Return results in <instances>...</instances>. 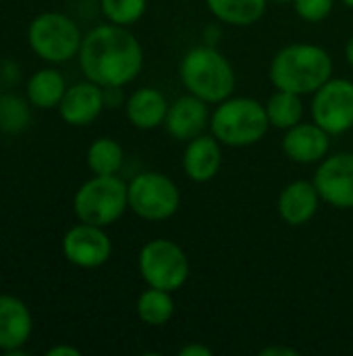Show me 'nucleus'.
<instances>
[{
	"mask_svg": "<svg viewBox=\"0 0 353 356\" xmlns=\"http://www.w3.org/2000/svg\"><path fill=\"white\" fill-rule=\"evenodd\" d=\"M77 56L83 75L102 88H123L144 67L141 44L127 27L117 23L94 27L83 38Z\"/></svg>",
	"mask_w": 353,
	"mask_h": 356,
	"instance_id": "f257e3e1",
	"label": "nucleus"
},
{
	"mask_svg": "<svg viewBox=\"0 0 353 356\" xmlns=\"http://www.w3.org/2000/svg\"><path fill=\"white\" fill-rule=\"evenodd\" d=\"M268 75L277 90L314 94L331 79L333 58L316 44H289L273 56Z\"/></svg>",
	"mask_w": 353,
	"mask_h": 356,
	"instance_id": "f03ea898",
	"label": "nucleus"
},
{
	"mask_svg": "<svg viewBox=\"0 0 353 356\" xmlns=\"http://www.w3.org/2000/svg\"><path fill=\"white\" fill-rule=\"evenodd\" d=\"M179 75L187 92L208 104H218L231 98L237 83L233 65L212 46H196L185 52L179 65Z\"/></svg>",
	"mask_w": 353,
	"mask_h": 356,
	"instance_id": "7ed1b4c3",
	"label": "nucleus"
},
{
	"mask_svg": "<svg viewBox=\"0 0 353 356\" xmlns=\"http://www.w3.org/2000/svg\"><path fill=\"white\" fill-rule=\"evenodd\" d=\"M266 106L254 98H227L218 102L210 117L212 136L231 148H246L258 144L268 131Z\"/></svg>",
	"mask_w": 353,
	"mask_h": 356,
	"instance_id": "20e7f679",
	"label": "nucleus"
},
{
	"mask_svg": "<svg viewBox=\"0 0 353 356\" xmlns=\"http://www.w3.org/2000/svg\"><path fill=\"white\" fill-rule=\"evenodd\" d=\"M129 209V186L117 175H94L73 198V211L79 221L108 227Z\"/></svg>",
	"mask_w": 353,
	"mask_h": 356,
	"instance_id": "39448f33",
	"label": "nucleus"
},
{
	"mask_svg": "<svg viewBox=\"0 0 353 356\" xmlns=\"http://www.w3.org/2000/svg\"><path fill=\"white\" fill-rule=\"evenodd\" d=\"M31 50L48 63H67L79 54L83 35L73 19L60 13L37 15L27 29Z\"/></svg>",
	"mask_w": 353,
	"mask_h": 356,
	"instance_id": "423d86ee",
	"label": "nucleus"
},
{
	"mask_svg": "<svg viewBox=\"0 0 353 356\" xmlns=\"http://www.w3.org/2000/svg\"><path fill=\"white\" fill-rule=\"evenodd\" d=\"M137 267L150 288L177 292L189 280V259L173 240H150L137 257Z\"/></svg>",
	"mask_w": 353,
	"mask_h": 356,
	"instance_id": "0eeeda50",
	"label": "nucleus"
},
{
	"mask_svg": "<svg viewBox=\"0 0 353 356\" xmlns=\"http://www.w3.org/2000/svg\"><path fill=\"white\" fill-rule=\"evenodd\" d=\"M181 204V192L173 179L158 171H144L129 184V209L146 221H166Z\"/></svg>",
	"mask_w": 353,
	"mask_h": 356,
	"instance_id": "6e6552de",
	"label": "nucleus"
},
{
	"mask_svg": "<svg viewBox=\"0 0 353 356\" xmlns=\"http://www.w3.org/2000/svg\"><path fill=\"white\" fill-rule=\"evenodd\" d=\"M312 119L331 136H341L353 127V81L331 77L314 92Z\"/></svg>",
	"mask_w": 353,
	"mask_h": 356,
	"instance_id": "1a4fd4ad",
	"label": "nucleus"
},
{
	"mask_svg": "<svg viewBox=\"0 0 353 356\" xmlns=\"http://www.w3.org/2000/svg\"><path fill=\"white\" fill-rule=\"evenodd\" d=\"M314 186L327 204L341 211L353 209V152L325 156L314 175Z\"/></svg>",
	"mask_w": 353,
	"mask_h": 356,
	"instance_id": "9d476101",
	"label": "nucleus"
},
{
	"mask_svg": "<svg viewBox=\"0 0 353 356\" xmlns=\"http://www.w3.org/2000/svg\"><path fill=\"white\" fill-rule=\"evenodd\" d=\"M62 252L69 263L81 269L102 267L112 254V242L104 227L79 223L71 227L62 238Z\"/></svg>",
	"mask_w": 353,
	"mask_h": 356,
	"instance_id": "9b49d317",
	"label": "nucleus"
},
{
	"mask_svg": "<svg viewBox=\"0 0 353 356\" xmlns=\"http://www.w3.org/2000/svg\"><path fill=\"white\" fill-rule=\"evenodd\" d=\"M104 104H106V96H104L102 86L87 79V81L67 88L58 104V111L67 125L85 127L100 117Z\"/></svg>",
	"mask_w": 353,
	"mask_h": 356,
	"instance_id": "f8f14e48",
	"label": "nucleus"
},
{
	"mask_svg": "<svg viewBox=\"0 0 353 356\" xmlns=\"http://www.w3.org/2000/svg\"><path fill=\"white\" fill-rule=\"evenodd\" d=\"M331 148V134L318 123H298L287 129L283 138V152L289 161L300 165L320 163Z\"/></svg>",
	"mask_w": 353,
	"mask_h": 356,
	"instance_id": "ddd939ff",
	"label": "nucleus"
},
{
	"mask_svg": "<svg viewBox=\"0 0 353 356\" xmlns=\"http://www.w3.org/2000/svg\"><path fill=\"white\" fill-rule=\"evenodd\" d=\"M206 104L208 102L193 94L177 98L169 106L164 119V129L169 131V136H173L179 142H189L204 134L206 125H210V113Z\"/></svg>",
	"mask_w": 353,
	"mask_h": 356,
	"instance_id": "4468645a",
	"label": "nucleus"
},
{
	"mask_svg": "<svg viewBox=\"0 0 353 356\" xmlns=\"http://www.w3.org/2000/svg\"><path fill=\"white\" fill-rule=\"evenodd\" d=\"M33 319L27 305L15 296L0 294V350L6 355H21L31 338Z\"/></svg>",
	"mask_w": 353,
	"mask_h": 356,
	"instance_id": "2eb2a0df",
	"label": "nucleus"
},
{
	"mask_svg": "<svg viewBox=\"0 0 353 356\" xmlns=\"http://www.w3.org/2000/svg\"><path fill=\"white\" fill-rule=\"evenodd\" d=\"M318 204H320V194L314 181L300 179L281 190L279 200H277V211H279V217L287 225L300 227L314 219Z\"/></svg>",
	"mask_w": 353,
	"mask_h": 356,
	"instance_id": "dca6fc26",
	"label": "nucleus"
},
{
	"mask_svg": "<svg viewBox=\"0 0 353 356\" xmlns=\"http://www.w3.org/2000/svg\"><path fill=\"white\" fill-rule=\"evenodd\" d=\"M223 165V150L221 142L214 136L200 134L198 138L189 140L183 152V171L196 184H206L214 179Z\"/></svg>",
	"mask_w": 353,
	"mask_h": 356,
	"instance_id": "f3484780",
	"label": "nucleus"
},
{
	"mask_svg": "<svg viewBox=\"0 0 353 356\" xmlns=\"http://www.w3.org/2000/svg\"><path fill=\"white\" fill-rule=\"evenodd\" d=\"M169 102L160 90L154 88H139L135 90L125 104L127 119L133 127L137 129H156L164 125L166 113H169Z\"/></svg>",
	"mask_w": 353,
	"mask_h": 356,
	"instance_id": "a211bd4d",
	"label": "nucleus"
},
{
	"mask_svg": "<svg viewBox=\"0 0 353 356\" xmlns=\"http://www.w3.org/2000/svg\"><path fill=\"white\" fill-rule=\"evenodd\" d=\"M67 92L64 77L56 69H40L27 81V98L37 108H54Z\"/></svg>",
	"mask_w": 353,
	"mask_h": 356,
	"instance_id": "6ab92c4d",
	"label": "nucleus"
},
{
	"mask_svg": "<svg viewBox=\"0 0 353 356\" xmlns=\"http://www.w3.org/2000/svg\"><path fill=\"white\" fill-rule=\"evenodd\" d=\"M210 13L235 27H248L262 19L266 10V0H206Z\"/></svg>",
	"mask_w": 353,
	"mask_h": 356,
	"instance_id": "aec40b11",
	"label": "nucleus"
},
{
	"mask_svg": "<svg viewBox=\"0 0 353 356\" xmlns=\"http://www.w3.org/2000/svg\"><path fill=\"white\" fill-rule=\"evenodd\" d=\"M171 294L173 292L148 286V290H144L137 298V317L152 327H162L164 323H169L175 315V300Z\"/></svg>",
	"mask_w": 353,
	"mask_h": 356,
	"instance_id": "412c9836",
	"label": "nucleus"
},
{
	"mask_svg": "<svg viewBox=\"0 0 353 356\" xmlns=\"http://www.w3.org/2000/svg\"><path fill=\"white\" fill-rule=\"evenodd\" d=\"M266 106V115L273 127L277 129H291L293 125L302 123L304 117V104H302V96L293 94V92H285V90H277Z\"/></svg>",
	"mask_w": 353,
	"mask_h": 356,
	"instance_id": "4be33fe9",
	"label": "nucleus"
},
{
	"mask_svg": "<svg viewBox=\"0 0 353 356\" xmlns=\"http://www.w3.org/2000/svg\"><path fill=\"white\" fill-rule=\"evenodd\" d=\"M85 159L94 175H117L123 167V148L112 138H98L89 144Z\"/></svg>",
	"mask_w": 353,
	"mask_h": 356,
	"instance_id": "5701e85b",
	"label": "nucleus"
},
{
	"mask_svg": "<svg viewBox=\"0 0 353 356\" xmlns=\"http://www.w3.org/2000/svg\"><path fill=\"white\" fill-rule=\"evenodd\" d=\"M148 0H102V13L110 23L129 27L146 13Z\"/></svg>",
	"mask_w": 353,
	"mask_h": 356,
	"instance_id": "b1692460",
	"label": "nucleus"
},
{
	"mask_svg": "<svg viewBox=\"0 0 353 356\" xmlns=\"http://www.w3.org/2000/svg\"><path fill=\"white\" fill-rule=\"evenodd\" d=\"M29 123L27 102L17 96H0V129L21 131Z\"/></svg>",
	"mask_w": 353,
	"mask_h": 356,
	"instance_id": "393cba45",
	"label": "nucleus"
},
{
	"mask_svg": "<svg viewBox=\"0 0 353 356\" xmlns=\"http://www.w3.org/2000/svg\"><path fill=\"white\" fill-rule=\"evenodd\" d=\"M335 6V0H293V8L298 17L310 23L325 21Z\"/></svg>",
	"mask_w": 353,
	"mask_h": 356,
	"instance_id": "a878e982",
	"label": "nucleus"
},
{
	"mask_svg": "<svg viewBox=\"0 0 353 356\" xmlns=\"http://www.w3.org/2000/svg\"><path fill=\"white\" fill-rule=\"evenodd\" d=\"M181 356H212V350L202 344H187L179 350Z\"/></svg>",
	"mask_w": 353,
	"mask_h": 356,
	"instance_id": "bb28decb",
	"label": "nucleus"
},
{
	"mask_svg": "<svg viewBox=\"0 0 353 356\" xmlns=\"http://www.w3.org/2000/svg\"><path fill=\"white\" fill-rule=\"evenodd\" d=\"M262 356H298V350H291V348H283V346H277V348H264Z\"/></svg>",
	"mask_w": 353,
	"mask_h": 356,
	"instance_id": "cd10ccee",
	"label": "nucleus"
},
{
	"mask_svg": "<svg viewBox=\"0 0 353 356\" xmlns=\"http://www.w3.org/2000/svg\"><path fill=\"white\" fill-rule=\"evenodd\" d=\"M79 356L81 353L77 348H71V346H54L48 350V356Z\"/></svg>",
	"mask_w": 353,
	"mask_h": 356,
	"instance_id": "c85d7f7f",
	"label": "nucleus"
},
{
	"mask_svg": "<svg viewBox=\"0 0 353 356\" xmlns=\"http://www.w3.org/2000/svg\"><path fill=\"white\" fill-rule=\"evenodd\" d=\"M345 58H347L350 67H352V69H353V35H352V38H350L347 46H345Z\"/></svg>",
	"mask_w": 353,
	"mask_h": 356,
	"instance_id": "c756f323",
	"label": "nucleus"
},
{
	"mask_svg": "<svg viewBox=\"0 0 353 356\" xmlns=\"http://www.w3.org/2000/svg\"><path fill=\"white\" fill-rule=\"evenodd\" d=\"M341 2H343L345 6H350V8H353V0H341Z\"/></svg>",
	"mask_w": 353,
	"mask_h": 356,
	"instance_id": "7c9ffc66",
	"label": "nucleus"
},
{
	"mask_svg": "<svg viewBox=\"0 0 353 356\" xmlns=\"http://www.w3.org/2000/svg\"><path fill=\"white\" fill-rule=\"evenodd\" d=\"M273 2H293V0H273Z\"/></svg>",
	"mask_w": 353,
	"mask_h": 356,
	"instance_id": "2f4dec72",
	"label": "nucleus"
},
{
	"mask_svg": "<svg viewBox=\"0 0 353 356\" xmlns=\"http://www.w3.org/2000/svg\"><path fill=\"white\" fill-rule=\"evenodd\" d=\"M0 96H2V86H0Z\"/></svg>",
	"mask_w": 353,
	"mask_h": 356,
	"instance_id": "473e14b6",
	"label": "nucleus"
}]
</instances>
